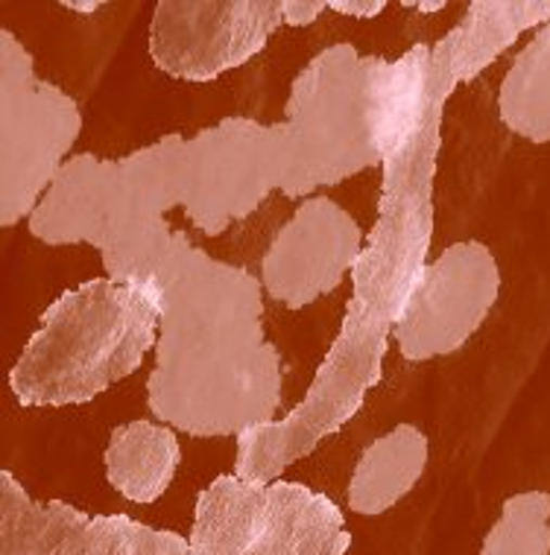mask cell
Instances as JSON below:
<instances>
[{"mask_svg": "<svg viewBox=\"0 0 550 555\" xmlns=\"http://www.w3.org/2000/svg\"><path fill=\"white\" fill-rule=\"evenodd\" d=\"M550 18V3H472L443 39L445 65L413 132L384 155L375 229L351 269V301L308 395L279 422L238 439L234 477L255 486L276 479L340 433L381 384L386 343L427 267L434 234V182L443 117L455 88L498 59L527 27Z\"/></svg>", "mask_w": 550, "mask_h": 555, "instance_id": "obj_1", "label": "cell"}, {"mask_svg": "<svg viewBox=\"0 0 550 555\" xmlns=\"http://www.w3.org/2000/svg\"><path fill=\"white\" fill-rule=\"evenodd\" d=\"M369 79L372 59L334 44L293 79L281 124L226 117L193 138L165 134L120 162L155 211L182 208L196 229L217 237L270 193L302 199L384 162Z\"/></svg>", "mask_w": 550, "mask_h": 555, "instance_id": "obj_2", "label": "cell"}, {"mask_svg": "<svg viewBox=\"0 0 550 555\" xmlns=\"http://www.w3.org/2000/svg\"><path fill=\"white\" fill-rule=\"evenodd\" d=\"M158 307L146 403L162 424L217 439L279 422L281 357L264 334L261 281L182 231L150 287Z\"/></svg>", "mask_w": 550, "mask_h": 555, "instance_id": "obj_3", "label": "cell"}, {"mask_svg": "<svg viewBox=\"0 0 550 555\" xmlns=\"http://www.w3.org/2000/svg\"><path fill=\"white\" fill-rule=\"evenodd\" d=\"M158 343V307L138 287L94 278L62 293L44 310L10 372L21 406L94 401L144 365Z\"/></svg>", "mask_w": 550, "mask_h": 555, "instance_id": "obj_4", "label": "cell"}, {"mask_svg": "<svg viewBox=\"0 0 550 555\" xmlns=\"http://www.w3.org/2000/svg\"><path fill=\"white\" fill-rule=\"evenodd\" d=\"M191 555H346V517L299 482L217 477L193 508Z\"/></svg>", "mask_w": 550, "mask_h": 555, "instance_id": "obj_5", "label": "cell"}, {"mask_svg": "<svg viewBox=\"0 0 550 555\" xmlns=\"http://www.w3.org/2000/svg\"><path fill=\"white\" fill-rule=\"evenodd\" d=\"M82 132V112L33 67L10 29H0V225L29 220Z\"/></svg>", "mask_w": 550, "mask_h": 555, "instance_id": "obj_6", "label": "cell"}, {"mask_svg": "<svg viewBox=\"0 0 550 555\" xmlns=\"http://www.w3.org/2000/svg\"><path fill=\"white\" fill-rule=\"evenodd\" d=\"M281 24V0H162L150 56L170 77L212 82L261 53Z\"/></svg>", "mask_w": 550, "mask_h": 555, "instance_id": "obj_7", "label": "cell"}, {"mask_svg": "<svg viewBox=\"0 0 550 555\" xmlns=\"http://www.w3.org/2000/svg\"><path fill=\"white\" fill-rule=\"evenodd\" d=\"M501 293L498 260L477 240L455 243L422 269L396 322L393 339L410 363L460 351Z\"/></svg>", "mask_w": 550, "mask_h": 555, "instance_id": "obj_8", "label": "cell"}, {"mask_svg": "<svg viewBox=\"0 0 550 555\" xmlns=\"http://www.w3.org/2000/svg\"><path fill=\"white\" fill-rule=\"evenodd\" d=\"M0 555H191V541L126 515H86L59 500L36 503L3 470Z\"/></svg>", "mask_w": 550, "mask_h": 555, "instance_id": "obj_9", "label": "cell"}, {"mask_svg": "<svg viewBox=\"0 0 550 555\" xmlns=\"http://www.w3.org/2000/svg\"><path fill=\"white\" fill-rule=\"evenodd\" d=\"M363 251V231L329 196H308L290 217L261 260V284L272 301L308 307L351 275Z\"/></svg>", "mask_w": 550, "mask_h": 555, "instance_id": "obj_10", "label": "cell"}, {"mask_svg": "<svg viewBox=\"0 0 550 555\" xmlns=\"http://www.w3.org/2000/svg\"><path fill=\"white\" fill-rule=\"evenodd\" d=\"M425 465V433L413 424H398L363 450L348 482V508L358 515H384L415 489Z\"/></svg>", "mask_w": 550, "mask_h": 555, "instance_id": "obj_11", "label": "cell"}, {"mask_svg": "<svg viewBox=\"0 0 550 555\" xmlns=\"http://www.w3.org/2000/svg\"><path fill=\"white\" fill-rule=\"evenodd\" d=\"M182 448L174 427L129 422L115 427L106 448L108 486L132 503H155L176 477Z\"/></svg>", "mask_w": 550, "mask_h": 555, "instance_id": "obj_12", "label": "cell"}, {"mask_svg": "<svg viewBox=\"0 0 550 555\" xmlns=\"http://www.w3.org/2000/svg\"><path fill=\"white\" fill-rule=\"evenodd\" d=\"M498 115L524 141H550V18L512 59L498 91Z\"/></svg>", "mask_w": 550, "mask_h": 555, "instance_id": "obj_13", "label": "cell"}, {"mask_svg": "<svg viewBox=\"0 0 550 555\" xmlns=\"http://www.w3.org/2000/svg\"><path fill=\"white\" fill-rule=\"evenodd\" d=\"M481 555H550V494H512L483 541Z\"/></svg>", "mask_w": 550, "mask_h": 555, "instance_id": "obj_14", "label": "cell"}, {"mask_svg": "<svg viewBox=\"0 0 550 555\" xmlns=\"http://www.w3.org/2000/svg\"><path fill=\"white\" fill-rule=\"evenodd\" d=\"M325 10H329L325 0H281L284 24H293V27H308Z\"/></svg>", "mask_w": 550, "mask_h": 555, "instance_id": "obj_15", "label": "cell"}, {"mask_svg": "<svg viewBox=\"0 0 550 555\" xmlns=\"http://www.w3.org/2000/svg\"><path fill=\"white\" fill-rule=\"evenodd\" d=\"M329 10L348 18H375L386 10L384 0H329Z\"/></svg>", "mask_w": 550, "mask_h": 555, "instance_id": "obj_16", "label": "cell"}, {"mask_svg": "<svg viewBox=\"0 0 550 555\" xmlns=\"http://www.w3.org/2000/svg\"><path fill=\"white\" fill-rule=\"evenodd\" d=\"M62 7H65V10L79 12V15H91V12L100 10L103 3H100V0H65Z\"/></svg>", "mask_w": 550, "mask_h": 555, "instance_id": "obj_17", "label": "cell"}, {"mask_svg": "<svg viewBox=\"0 0 550 555\" xmlns=\"http://www.w3.org/2000/svg\"><path fill=\"white\" fill-rule=\"evenodd\" d=\"M407 7H413V10H422V12H439L445 3L443 0H434V3H407Z\"/></svg>", "mask_w": 550, "mask_h": 555, "instance_id": "obj_18", "label": "cell"}]
</instances>
